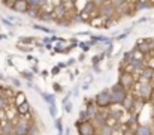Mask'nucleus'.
Listing matches in <instances>:
<instances>
[{"label":"nucleus","mask_w":154,"mask_h":135,"mask_svg":"<svg viewBox=\"0 0 154 135\" xmlns=\"http://www.w3.org/2000/svg\"><path fill=\"white\" fill-rule=\"evenodd\" d=\"M42 95V98L45 99V102L48 104V105H55V95H51V93H41Z\"/></svg>","instance_id":"b1692460"},{"label":"nucleus","mask_w":154,"mask_h":135,"mask_svg":"<svg viewBox=\"0 0 154 135\" xmlns=\"http://www.w3.org/2000/svg\"><path fill=\"white\" fill-rule=\"evenodd\" d=\"M133 92H136V96L144 99V101H148L151 99L154 93V84L153 83H144V81H138L133 87Z\"/></svg>","instance_id":"f03ea898"},{"label":"nucleus","mask_w":154,"mask_h":135,"mask_svg":"<svg viewBox=\"0 0 154 135\" xmlns=\"http://www.w3.org/2000/svg\"><path fill=\"white\" fill-rule=\"evenodd\" d=\"M32 72H33V74H38V72H39V69H38L36 66H32Z\"/></svg>","instance_id":"c03bdc74"},{"label":"nucleus","mask_w":154,"mask_h":135,"mask_svg":"<svg viewBox=\"0 0 154 135\" xmlns=\"http://www.w3.org/2000/svg\"><path fill=\"white\" fill-rule=\"evenodd\" d=\"M87 120H91L90 114L87 113V110H81L79 111V122H87Z\"/></svg>","instance_id":"a878e982"},{"label":"nucleus","mask_w":154,"mask_h":135,"mask_svg":"<svg viewBox=\"0 0 154 135\" xmlns=\"http://www.w3.org/2000/svg\"><path fill=\"white\" fill-rule=\"evenodd\" d=\"M33 29H36V30H39V32H45V33H48V35H54V33H55V30L48 29V27H45V26H41V24H35Z\"/></svg>","instance_id":"393cba45"},{"label":"nucleus","mask_w":154,"mask_h":135,"mask_svg":"<svg viewBox=\"0 0 154 135\" xmlns=\"http://www.w3.org/2000/svg\"><path fill=\"white\" fill-rule=\"evenodd\" d=\"M0 39H8V36L6 35H0Z\"/></svg>","instance_id":"09e8293b"},{"label":"nucleus","mask_w":154,"mask_h":135,"mask_svg":"<svg viewBox=\"0 0 154 135\" xmlns=\"http://www.w3.org/2000/svg\"><path fill=\"white\" fill-rule=\"evenodd\" d=\"M20 41H21V42H24V44H30V42L33 41V38H32V36H21V38H20Z\"/></svg>","instance_id":"72a5a7b5"},{"label":"nucleus","mask_w":154,"mask_h":135,"mask_svg":"<svg viewBox=\"0 0 154 135\" xmlns=\"http://www.w3.org/2000/svg\"><path fill=\"white\" fill-rule=\"evenodd\" d=\"M52 74H58V68H54L52 69Z\"/></svg>","instance_id":"de8ad7c7"},{"label":"nucleus","mask_w":154,"mask_h":135,"mask_svg":"<svg viewBox=\"0 0 154 135\" xmlns=\"http://www.w3.org/2000/svg\"><path fill=\"white\" fill-rule=\"evenodd\" d=\"M135 96L133 95H127V98L124 99V102L121 104V107H123V110L124 111H132L133 110V105H135Z\"/></svg>","instance_id":"2eb2a0df"},{"label":"nucleus","mask_w":154,"mask_h":135,"mask_svg":"<svg viewBox=\"0 0 154 135\" xmlns=\"http://www.w3.org/2000/svg\"><path fill=\"white\" fill-rule=\"evenodd\" d=\"M127 66H129V69H130L132 72H135V74H141L147 65H145V60H144L142 57H135Z\"/></svg>","instance_id":"1a4fd4ad"},{"label":"nucleus","mask_w":154,"mask_h":135,"mask_svg":"<svg viewBox=\"0 0 154 135\" xmlns=\"http://www.w3.org/2000/svg\"><path fill=\"white\" fill-rule=\"evenodd\" d=\"M139 81H144V83H154V68L145 66L144 71L139 74Z\"/></svg>","instance_id":"ddd939ff"},{"label":"nucleus","mask_w":154,"mask_h":135,"mask_svg":"<svg viewBox=\"0 0 154 135\" xmlns=\"http://www.w3.org/2000/svg\"><path fill=\"white\" fill-rule=\"evenodd\" d=\"M15 101H17V105H21V104L26 102L27 99H26V96H24L21 92H18V93H15Z\"/></svg>","instance_id":"cd10ccee"},{"label":"nucleus","mask_w":154,"mask_h":135,"mask_svg":"<svg viewBox=\"0 0 154 135\" xmlns=\"http://www.w3.org/2000/svg\"><path fill=\"white\" fill-rule=\"evenodd\" d=\"M129 92L127 89L120 83L117 81L112 87H111V98H112V105H121L124 102V99L127 98Z\"/></svg>","instance_id":"f257e3e1"},{"label":"nucleus","mask_w":154,"mask_h":135,"mask_svg":"<svg viewBox=\"0 0 154 135\" xmlns=\"http://www.w3.org/2000/svg\"><path fill=\"white\" fill-rule=\"evenodd\" d=\"M30 8H41V0H27Z\"/></svg>","instance_id":"7c9ffc66"},{"label":"nucleus","mask_w":154,"mask_h":135,"mask_svg":"<svg viewBox=\"0 0 154 135\" xmlns=\"http://www.w3.org/2000/svg\"><path fill=\"white\" fill-rule=\"evenodd\" d=\"M6 101H8V99H6L5 96H2V95H0V111L6 107Z\"/></svg>","instance_id":"c9c22d12"},{"label":"nucleus","mask_w":154,"mask_h":135,"mask_svg":"<svg viewBox=\"0 0 154 135\" xmlns=\"http://www.w3.org/2000/svg\"><path fill=\"white\" fill-rule=\"evenodd\" d=\"M79 47L84 50V51H88V48H90V44H84V42H81L79 44Z\"/></svg>","instance_id":"79ce46f5"},{"label":"nucleus","mask_w":154,"mask_h":135,"mask_svg":"<svg viewBox=\"0 0 154 135\" xmlns=\"http://www.w3.org/2000/svg\"><path fill=\"white\" fill-rule=\"evenodd\" d=\"M135 48L141 54L148 56V54H151L154 51V39H139L136 42V45H135Z\"/></svg>","instance_id":"39448f33"},{"label":"nucleus","mask_w":154,"mask_h":135,"mask_svg":"<svg viewBox=\"0 0 154 135\" xmlns=\"http://www.w3.org/2000/svg\"><path fill=\"white\" fill-rule=\"evenodd\" d=\"M91 2H93V3H94V5L97 6V8H100L102 5H105V3L108 2V0H91Z\"/></svg>","instance_id":"58836bf2"},{"label":"nucleus","mask_w":154,"mask_h":135,"mask_svg":"<svg viewBox=\"0 0 154 135\" xmlns=\"http://www.w3.org/2000/svg\"><path fill=\"white\" fill-rule=\"evenodd\" d=\"M42 8H30L29 9V12H27V15L30 17V18H39L41 17V14H42V11H41Z\"/></svg>","instance_id":"5701e85b"},{"label":"nucleus","mask_w":154,"mask_h":135,"mask_svg":"<svg viewBox=\"0 0 154 135\" xmlns=\"http://www.w3.org/2000/svg\"><path fill=\"white\" fill-rule=\"evenodd\" d=\"M52 14H54L55 20L69 18V17H67V8H66V5H64L63 2H61V3H57V5H54V8H52Z\"/></svg>","instance_id":"9d476101"},{"label":"nucleus","mask_w":154,"mask_h":135,"mask_svg":"<svg viewBox=\"0 0 154 135\" xmlns=\"http://www.w3.org/2000/svg\"><path fill=\"white\" fill-rule=\"evenodd\" d=\"M11 83H12L17 89H20V87H21V83H20V80H17V78H11Z\"/></svg>","instance_id":"4c0bfd02"},{"label":"nucleus","mask_w":154,"mask_h":135,"mask_svg":"<svg viewBox=\"0 0 154 135\" xmlns=\"http://www.w3.org/2000/svg\"><path fill=\"white\" fill-rule=\"evenodd\" d=\"M0 80H5V75H2V74H0Z\"/></svg>","instance_id":"603ef678"},{"label":"nucleus","mask_w":154,"mask_h":135,"mask_svg":"<svg viewBox=\"0 0 154 135\" xmlns=\"http://www.w3.org/2000/svg\"><path fill=\"white\" fill-rule=\"evenodd\" d=\"M150 56H151V57H153V59H154V51H153V53H151V54H150Z\"/></svg>","instance_id":"864d4df0"},{"label":"nucleus","mask_w":154,"mask_h":135,"mask_svg":"<svg viewBox=\"0 0 154 135\" xmlns=\"http://www.w3.org/2000/svg\"><path fill=\"white\" fill-rule=\"evenodd\" d=\"M70 21H72V23H76V24H78V23H84V18H82L81 15H78V14H76V15L70 17Z\"/></svg>","instance_id":"c756f323"},{"label":"nucleus","mask_w":154,"mask_h":135,"mask_svg":"<svg viewBox=\"0 0 154 135\" xmlns=\"http://www.w3.org/2000/svg\"><path fill=\"white\" fill-rule=\"evenodd\" d=\"M39 20H41V21H44V23H52V21L55 20V17H54V14H52V12H45V11H42V14H41Z\"/></svg>","instance_id":"aec40b11"},{"label":"nucleus","mask_w":154,"mask_h":135,"mask_svg":"<svg viewBox=\"0 0 154 135\" xmlns=\"http://www.w3.org/2000/svg\"><path fill=\"white\" fill-rule=\"evenodd\" d=\"M129 33H130V29H129L126 33H121V35H118V36H117V39H118V41H123V39H126V38H127V35H129Z\"/></svg>","instance_id":"e433bc0d"},{"label":"nucleus","mask_w":154,"mask_h":135,"mask_svg":"<svg viewBox=\"0 0 154 135\" xmlns=\"http://www.w3.org/2000/svg\"><path fill=\"white\" fill-rule=\"evenodd\" d=\"M64 135H70V129H69V128H67V129L64 131Z\"/></svg>","instance_id":"49530a36"},{"label":"nucleus","mask_w":154,"mask_h":135,"mask_svg":"<svg viewBox=\"0 0 154 135\" xmlns=\"http://www.w3.org/2000/svg\"><path fill=\"white\" fill-rule=\"evenodd\" d=\"M2 23H3L5 26L11 27V29H12V27H15V24H14V23H12V21L9 20V18H2Z\"/></svg>","instance_id":"2f4dec72"},{"label":"nucleus","mask_w":154,"mask_h":135,"mask_svg":"<svg viewBox=\"0 0 154 135\" xmlns=\"http://www.w3.org/2000/svg\"><path fill=\"white\" fill-rule=\"evenodd\" d=\"M11 9L18 12V14H27L30 9V5L27 0H14L11 3Z\"/></svg>","instance_id":"6e6552de"},{"label":"nucleus","mask_w":154,"mask_h":135,"mask_svg":"<svg viewBox=\"0 0 154 135\" xmlns=\"http://www.w3.org/2000/svg\"><path fill=\"white\" fill-rule=\"evenodd\" d=\"M29 111H30V104H29L27 101L17 107V113H18L20 116H27V114H29Z\"/></svg>","instance_id":"a211bd4d"},{"label":"nucleus","mask_w":154,"mask_h":135,"mask_svg":"<svg viewBox=\"0 0 154 135\" xmlns=\"http://www.w3.org/2000/svg\"><path fill=\"white\" fill-rule=\"evenodd\" d=\"M135 131H136V135H153L154 134L151 125H144V123H138L136 128H135Z\"/></svg>","instance_id":"4468645a"},{"label":"nucleus","mask_w":154,"mask_h":135,"mask_svg":"<svg viewBox=\"0 0 154 135\" xmlns=\"http://www.w3.org/2000/svg\"><path fill=\"white\" fill-rule=\"evenodd\" d=\"M148 8H153V3L151 0H136L135 3V11H144V9H148Z\"/></svg>","instance_id":"f3484780"},{"label":"nucleus","mask_w":154,"mask_h":135,"mask_svg":"<svg viewBox=\"0 0 154 135\" xmlns=\"http://www.w3.org/2000/svg\"><path fill=\"white\" fill-rule=\"evenodd\" d=\"M85 105H87V108H85V110H87V113H88V114H90V117L93 119V117L96 116V113L99 111V107L96 105V102H91L90 99H85Z\"/></svg>","instance_id":"dca6fc26"},{"label":"nucleus","mask_w":154,"mask_h":135,"mask_svg":"<svg viewBox=\"0 0 154 135\" xmlns=\"http://www.w3.org/2000/svg\"><path fill=\"white\" fill-rule=\"evenodd\" d=\"M50 114H51V117L57 116V105H50Z\"/></svg>","instance_id":"f704fd0d"},{"label":"nucleus","mask_w":154,"mask_h":135,"mask_svg":"<svg viewBox=\"0 0 154 135\" xmlns=\"http://www.w3.org/2000/svg\"><path fill=\"white\" fill-rule=\"evenodd\" d=\"M94 102L99 108H106L109 105H112V98H111V90L103 89L102 92H99L94 98Z\"/></svg>","instance_id":"20e7f679"},{"label":"nucleus","mask_w":154,"mask_h":135,"mask_svg":"<svg viewBox=\"0 0 154 135\" xmlns=\"http://www.w3.org/2000/svg\"><path fill=\"white\" fill-rule=\"evenodd\" d=\"M123 111H124V110H115V108H111V110L108 111V114H109V117H112L114 120H120V117L123 116Z\"/></svg>","instance_id":"4be33fe9"},{"label":"nucleus","mask_w":154,"mask_h":135,"mask_svg":"<svg viewBox=\"0 0 154 135\" xmlns=\"http://www.w3.org/2000/svg\"><path fill=\"white\" fill-rule=\"evenodd\" d=\"M54 89H55V92H63V90H64L58 83H54Z\"/></svg>","instance_id":"a19ab883"},{"label":"nucleus","mask_w":154,"mask_h":135,"mask_svg":"<svg viewBox=\"0 0 154 135\" xmlns=\"http://www.w3.org/2000/svg\"><path fill=\"white\" fill-rule=\"evenodd\" d=\"M114 128L108 123V125H105V126H102V128H99V134L100 135H114Z\"/></svg>","instance_id":"412c9836"},{"label":"nucleus","mask_w":154,"mask_h":135,"mask_svg":"<svg viewBox=\"0 0 154 135\" xmlns=\"http://www.w3.org/2000/svg\"><path fill=\"white\" fill-rule=\"evenodd\" d=\"M108 120H109V114L108 111H97L96 116L93 117V123L99 128H102L105 125H108Z\"/></svg>","instance_id":"f8f14e48"},{"label":"nucleus","mask_w":154,"mask_h":135,"mask_svg":"<svg viewBox=\"0 0 154 135\" xmlns=\"http://www.w3.org/2000/svg\"><path fill=\"white\" fill-rule=\"evenodd\" d=\"M0 129H2V126H0Z\"/></svg>","instance_id":"5fc2aeb1"},{"label":"nucleus","mask_w":154,"mask_h":135,"mask_svg":"<svg viewBox=\"0 0 154 135\" xmlns=\"http://www.w3.org/2000/svg\"><path fill=\"white\" fill-rule=\"evenodd\" d=\"M55 129H57L58 135H63V122H61V119H55Z\"/></svg>","instance_id":"c85d7f7f"},{"label":"nucleus","mask_w":154,"mask_h":135,"mask_svg":"<svg viewBox=\"0 0 154 135\" xmlns=\"http://www.w3.org/2000/svg\"><path fill=\"white\" fill-rule=\"evenodd\" d=\"M9 135H21V134H18V132H17V131H14V132H12V134H9Z\"/></svg>","instance_id":"3c124183"},{"label":"nucleus","mask_w":154,"mask_h":135,"mask_svg":"<svg viewBox=\"0 0 154 135\" xmlns=\"http://www.w3.org/2000/svg\"><path fill=\"white\" fill-rule=\"evenodd\" d=\"M30 129H32V125H30V122L26 120V119H21V120H18V122L15 123V131H17L18 134L29 135L30 134Z\"/></svg>","instance_id":"9b49d317"},{"label":"nucleus","mask_w":154,"mask_h":135,"mask_svg":"<svg viewBox=\"0 0 154 135\" xmlns=\"http://www.w3.org/2000/svg\"><path fill=\"white\" fill-rule=\"evenodd\" d=\"M63 107H64V111L67 113V114H70L72 113V102L69 101V102H66V104H63Z\"/></svg>","instance_id":"473e14b6"},{"label":"nucleus","mask_w":154,"mask_h":135,"mask_svg":"<svg viewBox=\"0 0 154 135\" xmlns=\"http://www.w3.org/2000/svg\"><path fill=\"white\" fill-rule=\"evenodd\" d=\"M21 74V77L26 80V81H32L35 77H33V72H30V71H23V72H20Z\"/></svg>","instance_id":"bb28decb"},{"label":"nucleus","mask_w":154,"mask_h":135,"mask_svg":"<svg viewBox=\"0 0 154 135\" xmlns=\"http://www.w3.org/2000/svg\"><path fill=\"white\" fill-rule=\"evenodd\" d=\"M78 132L79 135H96L97 131L93 120H87V122H78Z\"/></svg>","instance_id":"0eeeda50"},{"label":"nucleus","mask_w":154,"mask_h":135,"mask_svg":"<svg viewBox=\"0 0 154 135\" xmlns=\"http://www.w3.org/2000/svg\"><path fill=\"white\" fill-rule=\"evenodd\" d=\"M2 134L3 135H9V134H12L14 131H15V123H5V125H2Z\"/></svg>","instance_id":"6ab92c4d"},{"label":"nucleus","mask_w":154,"mask_h":135,"mask_svg":"<svg viewBox=\"0 0 154 135\" xmlns=\"http://www.w3.org/2000/svg\"><path fill=\"white\" fill-rule=\"evenodd\" d=\"M145 21H148V18H145V17H144V18H141V20H138L136 23L139 24V23H145Z\"/></svg>","instance_id":"37998d69"},{"label":"nucleus","mask_w":154,"mask_h":135,"mask_svg":"<svg viewBox=\"0 0 154 135\" xmlns=\"http://www.w3.org/2000/svg\"><path fill=\"white\" fill-rule=\"evenodd\" d=\"M151 128H153V132H154V117H153V120H151Z\"/></svg>","instance_id":"8fccbe9b"},{"label":"nucleus","mask_w":154,"mask_h":135,"mask_svg":"<svg viewBox=\"0 0 154 135\" xmlns=\"http://www.w3.org/2000/svg\"><path fill=\"white\" fill-rule=\"evenodd\" d=\"M99 15H100V18L103 20H111L115 14H117V6H115V3L112 2V0H108L105 5H102L100 8H99Z\"/></svg>","instance_id":"7ed1b4c3"},{"label":"nucleus","mask_w":154,"mask_h":135,"mask_svg":"<svg viewBox=\"0 0 154 135\" xmlns=\"http://www.w3.org/2000/svg\"><path fill=\"white\" fill-rule=\"evenodd\" d=\"M72 95H73L75 98H78V95H79V86H76L75 89L72 90Z\"/></svg>","instance_id":"ea45409f"},{"label":"nucleus","mask_w":154,"mask_h":135,"mask_svg":"<svg viewBox=\"0 0 154 135\" xmlns=\"http://www.w3.org/2000/svg\"><path fill=\"white\" fill-rule=\"evenodd\" d=\"M150 102H151V105H153V108H154V93H153V96H151V99H150Z\"/></svg>","instance_id":"a18cd8bd"},{"label":"nucleus","mask_w":154,"mask_h":135,"mask_svg":"<svg viewBox=\"0 0 154 135\" xmlns=\"http://www.w3.org/2000/svg\"><path fill=\"white\" fill-rule=\"evenodd\" d=\"M124 87L127 90H133V87H135V84L139 81L133 74H130V72H121L120 74V80H118Z\"/></svg>","instance_id":"423d86ee"}]
</instances>
